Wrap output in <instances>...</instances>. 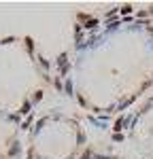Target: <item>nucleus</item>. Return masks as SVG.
Listing matches in <instances>:
<instances>
[{
  "mask_svg": "<svg viewBox=\"0 0 153 159\" xmlns=\"http://www.w3.org/2000/svg\"><path fill=\"white\" fill-rule=\"evenodd\" d=\"M128 142L145 159H153V93L138 106L128 125Z\"/></svg>",
  "mask_w": 153,
  "mask_h": 159,
  "instance_id": "7ed1b4c3",
  "label": "nucleus"
},
{
  "mask_svg": "<svg viewBox=\"0 0 153 159\" xmlns=\"http://www.w3.org/2000/svg\"><path fill=\"white\" fill-rule=\"evenodd\" d=\"M36 136L38 147L34 151V159H75L85 142L81 127L66 117L40 119Z\"/></svg>",
  "mask_w": 153,
  "mask_h": 159,
  "instance_id": "f03ea898",
  "label": "nucleus"
},
{
  "mask_svg": "<svg viewBox=\"0 0 153 159\" xmlns=\"http://www.w3.org/2000/svg\"><path fill=\"white\" fill-rule=\"evenodd\" d=\"M68 91L96 115H117L153 87V7H119L102 19L79 15Z\"/></svg>",
  "mask_w": 153,
  "mask_h": 159,
  "instance_id": "f257e3e1",
  "label": "nucleus"
},
{
  "mask_svg": "<svg viewBox=\"0 0 153 159\" xmlns=\"http://www.w3.org/2000/svg\"><path fill=\"white\" fill-rule=\"evenodd\" d=\"M79 159H126V157L115 155V153H111V151H96V148H89V151H85Z\"/></svg>",
  "mask_w": 153,
  "mask_h": 159,
  "instance_id": "20e7f679",
  "label": "nucleus"
}]
</instances>
